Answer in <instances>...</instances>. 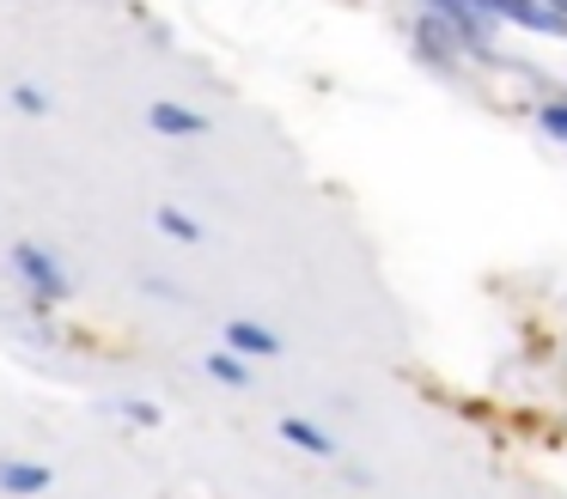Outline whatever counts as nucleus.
Listing matches in <instances>:
<instances>
[{
  "instance_id": "nucleus-1",
  "label": "nucleus",
  "mask_w": 567,
  "mask_h": 499,
  "mask_svg": "<svg viewBox=\"0 0 567 499\" xmlns=\"http://www.w3.org/2000/svg\"><path fill=\"white\" fill-rule=\"evenodd\" d=\"M13 268L31 280V292H38V299H68V292H74V287H68V268H55V256L38 250V243H19Z\"/></svg>"
},
{
  "instance_id": "nucleus-2",
  "label": "nucleus",
  "mask_w": 567,
  "mask_h": 499,
  "mask_svg": "<svg viewBox=\"0 0 567 499\" xmlns=\"http://www.w3.org/2000/svg\"><path fill=\"white\" fill-rule=\"evenodd\" d=\"M147 122L165 141H202V134H208V116H202V110H184V104H153Z\"/></svg>"
},
{
  "instance_id": "nucleus-3",
  "label": "nucleus",
  "mask_w": 567,
  "mask_h": 499,
  "mask_svg": "<svg viewBox=\"0 0 567 499\" xmlns=\"http://www.w3.org/2000/svg\"><path fill=\"white\" fill-rule=\"evenodd\" d=\"M427 7H433V12H440V19H445V24H452V31H457V37H464V43H470V49H482V43H488V19H482V12H476V7H470V0H427Z\"/></svg>"
},
{
  "instance_id": "nucleus-4",
  "label": "nucleus",
  "mask_w": 567,
  "mask_h": 499,
  "mask_svg": "<svg viewBox=\"0 0 567 499\" xmlns=\"http://www.w3.org/2000/svg\"><path fill=\"white\" fill-rule=\"evenodd\" d=\"M226 347L233 353H262V360H269V353H281V341H275L262 323H226Z\"/></svg>"
},
{
  "instance_id": "nucleus-5",
  "label": "nucleus",
  "mask_w": 567,
  "mask_h": 499,
  "mask_svg": "<svg viewBox=\"0 0 567 499\" xmlns=\"http://www.w3.org/2000/svg\"><path fill=\"white\" fill-rule=\"evenodd\" d=\"M0 487H13V493H43V487H50V469H38V462H0Z\"/></svg>"
},
{
  "instance_id": "nucleus-6",
  "label": "nucleus",
  "mask_w": 567,
  "mask_h": 499,
  "mask_svg": "<svg viewBox=\"0 0 567 499\" xmlns=\"http://www.w3.org/2000/svg\"><path fill=\"white\" fill-rule=\"evenodd\" d=\"M281 438H287V445H299V450H311V457H330V450H336V438L318 433L311 420H281Z\"/></svg>"
},
{
  "instance_id": "nucleus-7",
  "label": "nucleus",
  "mask_w": 567,
  "mask_h": 499,
  "mask_svg": "<svg viewBox=\"0 0 567 499\" xmlns=\"http://www.w3.org/2000/svg\"><path fill=\"white\" fill-rule=\"evenodd\" d=\"M159 231H172L177 243H202V226L184 214V207H159Z\"/></svg>"
},
{
  "instance_id": "nucleus-8",
  "label": "nucleus",
  "mask_w": 567,
  "mask_h": 499,
  "mask_svg": "<svg viewBox=\"0 0 567 499\" xmlns=\"http://www.w3.org/2000/svg\"><path fill=\"white\" fill-rule=\"evenodd\" d=\"M537 122H543V134H549V141H561V146H567V104H543V110H537Z\"/></svg>"
},
{
  "instance_id": "nucleus-9",
  "label": "nucleus",
  "mask_w": 567,
  "mask_h": 499,
  "mask_svg": "<svg viewBox=\"0 0 567 499\" xmlns=\"http://www.w3.org/2000/svg\"><path fill=\"white\" fill-rule=\"evenodd\" d=\"M208 372L220 377V384H245V365H238L233 353H214V360H208Z\"/></svg>"
},
{
  "instance_id": "nucleus-10",
  "label": "nucleus",
  "mask_w": 567,
  "mask_h": 499,
  "mask_svg": "<svg viewBox=\"0 0 567 499\" xmlns=\"http://www.w3.org/2000/svg\"><path fill=\"white\" fill-rule=\"evenodd\" d=\"M13 104H19V110H31V116H43V110H50V97H43L38 85H13Z\"/></svg>"
}]
</instances>
